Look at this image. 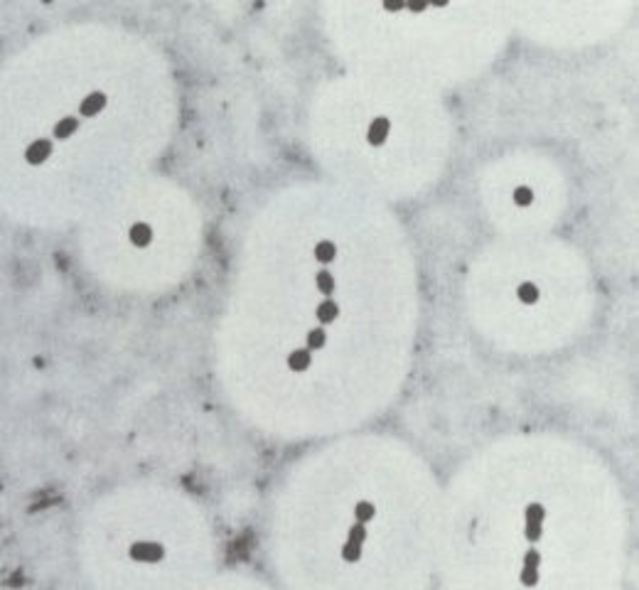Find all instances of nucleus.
<instances>
[{
  "label": "nucleus",
  "mask_w": 639,
  "mask_h": 590,
  "mask_svg": "<svg viewBox=\"0 0 639 590\" xmlns=\"http://www.w3.org/2000/svg\"><path fill=\"white\" fill-rule=\"evenodd\" d=\"M163 553L165 551H163L160 543H148V541H143V543H133V546H130V556H133L136 561H145V563L160 561Z\"/></svg>",
  "instance_id": "nucleus-1"
},
{
  "label": "nucleus",
  "mask_w": 639,
  "mask_h": 590,
  "mask_svg": "<svg viewBox=\"0 0 639 590\" xmlns=\"http://www.w3.org/2000/svg\"><path fill=\"white\" fill-rule=\"evenodd\" d=\"M389 118H376L374 123L369 126V143L371 145H381L386 136H389Z\"/></svg>",
  "instance_id": "nucleus-2"
},
{
  "label": "nucleus",
  "mask_w": 639,
  "mask_h": 590,
  "mask_svg": "<svg viewBox=\"0 0 639 590\" xmlns=\"http://www.w3.org/2000/svg\"><path fill=\"white\" fill-rule=\"evenodd\" d=\"M50 152H52V143H50V140H35V143L27 148V160H30L32 165H37V163H42Z\"/></svg>",
  "instance_id": "nucleus-3"
},
{
  "label": "nucleus",
  "mask_w": 639,
  "mask_h": 590,
  "mask_svg": "<svg viewBox=\"0 0 639 590\" xmlns=\"http://www.w3.org/2000/svg\"><path fill=\"white\" fill-rule=\"evenodd\" d=\"M103 106H106V96L101 91H94V94H89L86 99L81 101V113L84 116H96Z\"/></svg>",
  "instance_id": "nucleus-4"
},
{
  "label": "nucleus",
  "mask_w": 639,
  "mask_h": 590,
  "mask_svg": "<svg viewBox=\"0 0 639 590\" xmlns=\"http://www.w3.org/2000/svg\"><path fill=\"white\" fill-rule=\"evenodd\" d=\"M152 239V231L148 224H136L130 229V241L136 244V246H148Z\"/></svg>",
  "instance_id": "nucleus-5"
},
{
  "label": "nucleus",
  "mask_w": 639,
  "mask_h": 590,
  "mask_svg": "<svg viewBox=\"0 0 639 590\" xmlns=\"http://www.w3.org/2000/svg\"><path fill=\"white\" fill-rule=\"evenodd\" d=\"M288 366L293 369V372H302V369H307L310 366V354L305 349H298V352H293L288 357Z\"/></svg>",
  "instance_id": "nucleus-6"
},
{
  "label": "nucleus",
  "mask_w": 639,
  "mask_h": 590,
  "mask_svg": "<svg viewBox=\"0 0 639 590\" xmlns=\"http://www.w3.org/2000/svg\"><path fill=\"white\" fill-rule=\"evenodd\" d=\"M335 253H337V249H335L332 241H320V244L315 246V256H317V261H322V264H329V261L335 258Z\"/></svg>",
  "instance_id": "nucleus-7"
},
{
  "label": "nucleus",
  "mask_w": 639,
  "mask_h": 590,
  "mask_svg": "<svg viewBox=\"0 0 639 590\" xmlns=\"http://www.w3.org/2000/svg\"><path fill=\"white\" fill-rule=\"evenodd\" d=\"M337 305L332 300H325V302H320V308H317V320L320 322H332L335 317H337Z\"/></svg>",
  "instance_id": "nucleus-8"
},
{
  "label": "nucleus",
  "mask_w": 639,
  "mask_h": 590,
  "mask_svg": "<svg viewBox=\"0 0 639 590\" xmlns=\"http://www.w3.org/2000/svg\"><path fill=\"white\" fill-rule=\"evenodd\" d=\"M76 126H79V123H76V118H64V121H59V123L54 126V136H57V138H62V140L69 138V136L76 130Z\"/></svg>",
  "instance_id": "nucleus-9"
},
{
  "label": "nucleus",
  "mask_w": 639,
  "mask_h": 590,
  "mask_svg": "<svg viewBox=\"0 0 639 590\" xmlns=\"http://www.w3.org/2000/svg\"><path fill=\"white\" fill-rule=\"evenodd\" d=\"M519 298L524 302H536L539 300V288L534 283H521L519 286Z\"/></svg>",
  "instance_id": "nucleus-10"
},
{
  "label": "nucleus",
  "mask_w": 639,
  "mask_h": 590,
  "mask_svg": "<svg viewBox=\"0 0 639 590\" xmlns=\"http://www.w3.org/2000/svg\"><path fill=\"white\" fill-rule=\"evenodd\" d=\"M359 553H362V543L359 541H347L344 543V549H342V556L347 558V561H357L359 558Z\"/></svg>",
  "instance_id": "nucleus-11"
},
{
  "label": "nucleus",
  "mask_w": 639,
  "mask_h": 590,
  "mask_svg": "<svg viewBox=\"0 0 639 590\" xmlns=\"http://www.w3.org/2000/svg\"><path fill=\"white\" fill-rule=\"evenodd\" d=\"M354 514H357L359 521H369V519L374 516V507H371L369 502H359V504H357V509H354Z\"/></svg>",
  "instance_id": "nucleus-12"
},
{
  "label": "nucleus",
  "mask_w": 639,
  "mask_h": 590,
  "mask_svg": "<svg viewBox=\"0 0 639 590\" xmlns=\"http://www.w3.org/2000/svg\"><path fill=\"white\" fill-rule=\"evenodd\" d=\"M317 288L322 290V293H332V288H335V280H332V276H329L327 271L317 273Z\"/></svg>",
  "instance_id": "nucleus-13"
},
{
  "label": "nucleus",
  "mask_w": 639,
  "mask_h": 590,
  "mask_svg": "<svg viewBox=\"0 0 639 590\" xmlns=\"http://www.w3.org/2000/svg\"><path fill=\"white\" fill-rule=\"evenodd\" d=\"M325 344V332L322 330H313L310 335H307V347L310 349H320Z\"/></svg>",
  "instance_id": "nucleus-14"
},
{
  "label": "nucleus",
  "mask_w": 639,
  "mask_h": 590,
  "mask_svg": "<svg viewBox=\"0 0 639 590\" xmlns=\"http://www.w3.org/2000/svg\"><path fill=\"white\" fill-rule=\"evenodd\" d=\"M531 189L528 187H516V192H514V202L516 204H521V207H526V204H531Z\"/></svg>",
  "instance_id": "nucleus-15"
},
{
  "label": "nucleus",
  "mask_w": 639,
  "mask_h": 590,
  "mask_svg": "<svg viewBox=\"0 0 639 590\" xmlns=\"http://www.w3.org/2000/svg\"><path fill=\"white\" fill-rule=\"evenodd\" d=\"M543 519V507H539V504H531L526 509V521H541Z\"/></svg>",
  "instance_id": "nucleus-16"
},
{
  "label": "nucleus",
  "mask_w": 639,
  "mask_h": 590,
  "mask_svg": "<svg viewBox=\"0 0 639 590\" xmlns=\"http://www.w3.org/2000/svg\"><path fill=\"white\" fill-rule=\"evenodd\" d=\"M526 536L531 541L539 539V536H541V521H528V524H526Z\"/></svg>",
  "instance_id": "nucleus-17"
},
{
  "label": "nucleus",
  "mask_w": 639,
  "mask_h": 590,
  "mask_svg": "<svg viewBox=\"0 0 639 590\" xmlns=\"http://www.w3.org/2000/svg\"><path fill=\"white\" fill-rule=\"evenodd\" d=\"M364 536H366V531H364L362 521H359L357 527H351V529H349V539H351V541H359V543H362Z\"/></svg>",
  "instance_id": "nucleus-18"
},
{
  "label": "nucleus",
  "mask_w": 639,
  "mask_h": 590,
  "mask_svg": "<svg viewBox=\"0 0 639 590\" xmlns=\"http://www.w3.org/2000/svg\"><path fill=\"white\" fill-rule=\"evenodd\" d=\"M536 568H524V576H521V580L526 583V585H534L536 583Z\"/></svg>",
  "instance_id": "nucleus-19"
},
{
  "label": "nucleus",
  "mask_w": 639,
  "mask_h": 590,
  "mask_svg": "<svg viewBox=\"0 0 639 590\" xmlns=\"http://www.w3.org/2000/svg\"><path fill=\"white\" fill-rule=\"evenodd\" d=\"M539 553L536 551H528L526 553V558H524V563H526V568H539Z\"/></svg>",
  "instance_id": "nucleus-20"
}]
</instances>
